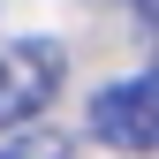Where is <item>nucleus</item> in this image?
Here are the masks:
<instances>
[{
    "mask_svg": "<svg viewBox=\"0 0 159 159\" xmlns=\"http://www.w3.org/2000/svg\"><path fill=\"white\" fill-rule=\"evenodd\" d=\"M144 23H152V61H159V0H144Z\"/></svg>",
    "mask_w": 159,
    "mask_h": 159,
    "instance_id": "20e7f679",
    "label": "nucleus"
},
{
    "mask_svg": "<svg viewBox=\"0 0 159 159\" xmlns=\"http://www.w3.org/2000/svg\"><path fill=\"white\" fill-rule=\"evenodd\" d=\"M91 136L114 152H159V68L91 91Z\"/></svg>",
    "mask_w": 159,
    "mask_h": 159,
    "instance_id": "f03ea898",
    "label": "nucleus"
},
{
    "mask_svg": "<svg viewBox=\"0 0 159 159\" xmlns=\"http://www.w3.org/2000/svg\"><path fill=\"white\" fill-rule=\"evenodd\" d=\"M61 76H68L61 38H8L0 46V129H23L30 114H46Z\"/></svg>",
    "mask_w": 159,
    "mask_h": 159,
    "instance_id": "f257e3e1",
    "label": "nucleus"
},
{
    "mask_svg": "<svg viewBox=\"0 0 159 159\" xmlns=\"http://www.w3.org/2000/svg\"><path fill=\"white\" fill-rule=\"evenodd\" d=\"M0 159H76L61 129H15L8 144H0Z\"/></svg>",
    "mask_w": 159,
    "mask_h": 159,
    "instance_id": "7ed1b4c3",
    "label": "nucleus"
}]
</instances>
